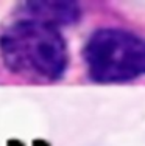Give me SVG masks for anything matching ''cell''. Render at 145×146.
Segmentation results:
<instances>
[{
	"instance_id": "6da1fadb",
	"label": "cell",
	"mask_w": 145,
	"mask_h": 146,
	"mask_svg": "<svg viewBox=\"0 0 145 146\" xmlns=\"http://www.w3.org/2000/svg\"><path fill=\"white\" fill-rule=\"evenodd\" d=\"M0 56L9 72L41 81L59 79L69 64L67 45L59 28L28 17L3 30Z\"/></svg>"
},
{
	"instance_id": "3957f363",
	"label": "cell",
	"mask_w": 145,
	"mask_h": 146,
	"mask_svg": "<svg viewBox=\"0 0 145 146\" xmlns=\"http://www.w3.org/2000/svg\"><path fill=\"white\" fill-rule=\"evenodd\" d=\"M28 19L48 23L59 28L61 25L75 23L81 16L77 2H27L23 5Z\"/></svg>"
},
{
	"instance_id": "7a4b0ae2",
	"label": "cell",
	"mask_w": 145,
	"mask_h": 146,
	"mask_svg": "<svg viewBox=\"0 0 145 146\" xmlns=\"http://www.w3.org/2000/svg\"><path fill=\"white\" fill-rule=\"evenodd\" d=\"M83 56L95 82L116 84L145 76V37L130 30L106 27L94 31Z\"/></svg>"
}]
</instances>
